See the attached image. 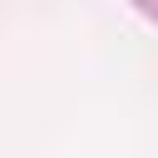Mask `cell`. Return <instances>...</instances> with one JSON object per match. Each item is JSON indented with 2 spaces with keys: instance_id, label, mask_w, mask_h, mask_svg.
Masks as SVG:
<instances>
[{
  "instance_id": "cell-1",
  "label": "cell",
  "mask_w": 158,
  "mask_h": 158,
  "mask_svg": "<svg viewBox=\"0 0 158 158\" xmlns=\"http://www.w3.org/2000/svg\"><path fill=\"white\" fill-rule=\"evenodd\" d=\"M153 15H158V10H153Z\"/></svg>"
}]
</instances>
